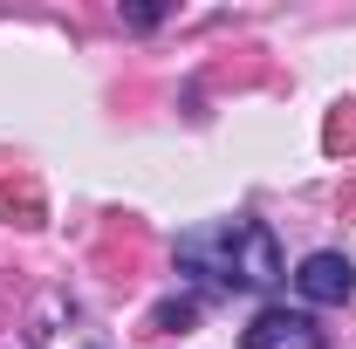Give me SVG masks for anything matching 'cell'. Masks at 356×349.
Wrapping results in <instances>:
<instances>
[{
	"instance_id": "cell-1",
	"label": "cell",
	"mask_w": 356,
	"mask_h": 349,
	"mask_svg": "<svg viewBox=\"0 0 356 349\" xmlns=\"http://www.w3.org/2000/svg\"><path fill=\"white\" fill-rule=\"evenodd\" d=\"M178 281H192L199 295H267L288 281V261L267 219L233 213L178 240Z\"/></svg>"
},
{
	"instance_id": "cell-3",
	"label": "cell",
	"mask_w": 356,
	"mask_h": 349,
	"mask_svg": "<svg viewBox=\"0 0 356 349\" xmlns=\"http://www.w3.org/2000/svg\"><path fill=\"white\" fill-rule=\"evenodd\" d=\"M288 281H295L302 308H343V302H356V261H350V254H336V247L302 254Z\"/></svg>"
},
{
	"instance_id": "cell-2",
	"label": "cell",
	"mask_w": 356,
	"mask_h": 349,
	"mask_svg": "<svg viewBox=\"0 0 356 349\" xmlns=\"http://www.w3.org/2000/svg\"><path fill=\"white\" fill-rule=\"evenodd\" d=\"M240 349H329V329H322L315 308L274 302V308H261V315L240 329Z\"/></svg>"
}]
</instances>
